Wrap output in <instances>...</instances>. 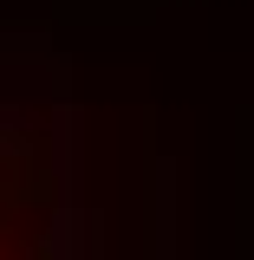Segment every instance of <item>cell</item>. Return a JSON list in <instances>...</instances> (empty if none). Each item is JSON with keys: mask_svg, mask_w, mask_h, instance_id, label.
<instances>
[{"mask_svg": "<svg viewBox=\"0 0 254 260\" xmlns=\"http://www.w3.org/2000/svg\"><path fill=\"white\" fill-rule=\"evenodd\" d=\"M0 260H85L65 130L26 91H0Z\"/></svg>", "mask_w": 254, "mask_h": 260, "instance_id": "obj_1", "label": "cell"}]
</instances>
